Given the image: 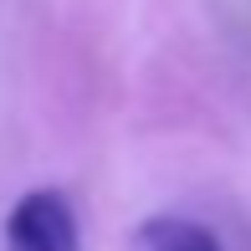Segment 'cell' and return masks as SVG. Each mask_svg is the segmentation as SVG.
Here are the masks:
<instances>
[{"label":"cell","mask_w":251,"mask_h":251,"mask_svg":"<svg viewBox=\"0 0 251 251\" xmlns=\"http://www.w3.org/2000/svg\"><path fill=\"white\" fill-rule=\"evenodd\" d=\"M5 251H82V226L62 190H26L5 210Z\"/></svg>","instance_id":"obj_1"},{"label":"cell","mask_w":251,"mask_h":251,"mask_svg":"<svg viewBox=\"0 0 251 251\" xmlns=\"http://www.w3.org/2000/svg\"><path fill=\"white\" fill-rule=\"evenodd\" d=\"M133 241H139V251H221L210 226L185 221V215H149Z\"/></svg>","instance_id":"obj_2"}]
</instances>
